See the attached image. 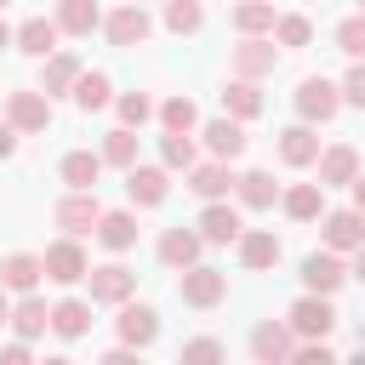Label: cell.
<instances>
[{
    "instance_id": "cell-1",
    "label": "cell",
    "mask_w": 365,
    "mask_h": 365,
    "mask_svg": "<svg viewBox=\"0 0 365 365\" xmlns=\"http://www.w3.org/2000/svg\"><path fill=\"white\" fill-rule=\"evenodd\" d=\"M297 114H302L308 125L336 120V114H342V86H336V80H325V74H308V80L297 86Z\"/></svg>"
},
{
    "instance_id": "cell-2",
    "label": "cell",
    "mask_w": 365,
    "mask_h": 365,
    "mask_svg": "<svg viewBox=\"0 0 365 365\" xmlns=\"http://www.w3.org/2000/svg\"><path fill=\"white\" fill-rule=\"evenodd\" d=\"M103 34H108V46L131 51V46H143V40L154 34V17L143 11V0H131V6H114V11L103 17Z\"/></svg>"
},
{
    "instance_id": "cell-3",
    "label": "cell",
    "mask_w": 365,
    "mask_h": 365,
    "mask_svg": "<svg viewBox=\"0 0 365 365\" xmlns=\"http://www.w3.org/2000/svg\"><path fill=\"white\" fill-rule=\"evenodd\" d=\"M57 228L63 234H97V217H103V205H97V188H68L63 200H57Z\"/></svg>"
},
{
    "instance_id": "cell-4",
    "label": "cell",
    "mask_w": 365,
    "mask_h": 365,
    "mask_svg": "<svg viewBox=\"0 0 365 365\" xmlns=\"http://www.w3.org/2000/svg\"><path fill=\"white\" fill-rule=\"evenodd\" d=\"M342 279H354V268L342 262V251H308L302 257V285L308 291H319V297H331V291H342Z\"/></svg>"
},
{
    "instance_id": "cell-5",
    "label": "cell",
    "mask_w": 365,
    "mask_h": 365,
    "mask_svg": "<svg viewBox=\"0 0 365 365\" xmlns=\"http://www.w3.org/2000/svg\"><path fill=\"white\" fill-rule=\"evenodd\" d=\"M177 297H182L188 308H217V302L228 297V274H217V268L194 262V268H182V279H177Z\"/></svg>"
},
{
    "instance_id": "cell-6",
    "label": "cell",
    "mask_w": 365,
    "mask_h": 365,
    "mask_svg": "<svg viewBox=\"0 0 365 365\" xmlns=\"http://www.w3.org/2000/svg\"><path fill=\"white\" fill-rule=\"evenodd\" d=\"M46 279L51 285H80L86 274H91V262H86V251H80V240L68 234V240H57V245H46Z\"/></svg>"
},
{
    "instance_id": "cell-7",
    "label": "cell",
    "mask_w": 365,
    "mask_h": 365,
    "mask_svg": "<svg viewBox=\"0 0 365 365\" xmlns=\"http://www.w3.org/2000/svg\"><path fill=\"white\" fill-rule=\"evenodd\" d=\"M285 319H291V331H297V336H331V331H336V308H331V297H319V291L297 297Z\"/></svg>"
},
{
    "instance_id": "cell-8",
    "label": "cell",
    "mask_w": 365,
    "mask_h": 365,
    "mask_svg": "<svg viewBox=\"0 0 365 365\" xmlns=\"http://www.w3.org/2000/svg\"><path fill=\"white\" fill-rule=\"evenodd\" d=\"M274 68H279V46H274V40L245 34V40L234 46V74H245V80H268Z\"/></svg>"
},
{
    "instance_id": "cell-9",
    "label": "cell",
    "mask_w": 365,
    "mask_h": 365,
    "mask_svg": "<svg viewBox=\"0 0 365 365\" xmlns=\"http://www.w3.org/2000/svg\"><path fill=\"white\" fill-rule=\"evenodd\" d=\"M319 234H325L331 251H359V245H365V211H359V205L325 211V217H319Z\"/></svg>"
},
{
    "instance_id": "cell-10",
    "label": "cell",
    "mask_w": 365,
    "mask_h": 365,
    "mask_svg": "<svg viewBox=\"0 0 365 365\" xmlns=\"http://www.w3.org/2000/svg\"><path fill=\"white\" fill-rule=\"evenodd\" d=\"M200 234H205V245H240L245 222H240V211H234L228 200H205V211H200Z\"/></svg>"
},
{
    "instance_id": "cell-11",
    "label": "cell",
    "mask_w": 365,
    "mask_h": 365,
    "mask_svg": "<svg viewBox=\"0 0 365 365\" xmlns=\"http://www.w3.org/2000/svg\"><path fill=\"white\" fill-rule=\"evenodd\" d=\"M86 279H91V302H108V308H120V302L137 291V274H131L125 262H103V268H91Z\"/></svg>"
},
{
    "instance_id": "cell-12",
    "label": "cell",
    "mask_w": 365,
    "mask_h": 365,
    "mask_svg": "<svg viewBox=\"0 0 365 365\" xmlns=\"http://www.w3.org/2000/svg\"><path fill=\"white\" fill-rule=\"evenodd\" d=\"M251 354H257L262 365L291 359V354H297V331H291V319H285V325H279V319H262V325L251 331Z\"/></svg>"
},
{
    "instance_id": "cell-13",
    "label": "cell",
    "mask_w": 365,
    "mask_h": 365,
    "mask_svg": "<svg viewBox=\"0 0 365 365\" xmlns=\"http://www.w3.org/2000/svg\"><path fill=\"white\" fill-rule=\"evenodd\" d=\"M6 120L17 131H46L51 125V97L46 91H11L6 97Z\"/></svg>"
},
{
    "instance_id": "cell-14",
    "label": "cell",
    "mask_w": 365,
    "mask_h": 365,
    "mask_svg": "<svg viewBox=\"0 0 365 365\" xmlns=\"http://www.w3.org/2000/svg\"><path fill=\"white\" fill-rule=\"evenodd\" d=\"M319 182L325 188H348L354 177H359V148H348V143H331V148H319Z\"/></svg>"
},
{
    "instance_id": "cell-15",
    "label": "cell",
    "mask_w": 365,
    "mask_h": 365,
    "mask_svg": "<svg viewBox=\"0 0 365 365\" xmlns=\"http://www.w3.org/2000/svg\"><path fill=\"white\" fill-rule=\"evenodd\" d=\"M200 245H205V234H200V228H165V234H160V262L182 274V268H194V262H200Z\"/></svg>"
},
{
    "instance_id": "cell-16",
    "label": "cell",
    "mask_w": 365,
    "mask_h": 365,
    "mask_svg": "<svg viewBox=\"0 0 365 365\" xmlns=\"http://www.w3.org/2000/svg\"><path fill=\"white\" fill-rule=\"evenodd\" d=\"M160 336V314L148 308V302H120V342H131V348H148Z\"/></svg>"
},
{
    "instance_id": "cell-17",
    "label": "cell",
    "mask_w": 365,
    "mask_h": 365,
    "mask_svg": "<svg viewBox=\"0 0 365 365\" xmlns=\"http://www.w3.org/2000/svg\"><path fill=\"white\" fill-rule=\"evenodd\" d=\"M80 74H86V68H80V57L57 46V51L46 57V68H40V91H46V97H63V91L74 97V80H80Z\"/></svg>"
},
{
    "instance_id": "cell-18",
    "label": "cell",
    "mask_w": 365,
    "mask_h": 365,
    "mask_svg": "<svg viewBox=\"0 0 365 365\" xmlns=\"http://www.w3.org/2000/svg\"><path fill=\"white\" fill-rule=\"evenodd\" d=\"M205 148L217 154V160H240L245 154V120H234V114H222V120H205Z\"/></svg>"
},
{
    "instance_id": "cell-19",
    "label": "cell",
    "mask_w": 365,
    "mask_h": 365,
    "mask_svg": "<svg viewBox=\"0 0 365 365\" xmlns=\"http://www.w3.org/2000/svg\"><path fill=\"white\" fill-rule=\"evenodd\" d=\"M57 40H63V23L57 17H29L23 29H17V51H29V57H51L57 51Z\"/></svg>"
},
{
    "instance_id": "cell-20",
    "label": "cell",
    "mask_w": 365,
    "mask_h": 365,
    "mask_svg": "<svg viewBox=\"0 0 365 365\" xmlns=\"http://www.w3.org/2000/svg\"><path fill=\"white\" fill-rule=\"evenodd\" d=\"M279 205L291 222H314V217H325V182H291L279 194Z\"/></svg>"
},
{
    "instance_id": "cell-21",
    "label": "cell",
    "mask_w": 365,
    "mask_h": 365,
    "mask_svg": "<svg viewBox=\"0 0 365 365\" xmlns=\"http://www.w3.org/2000/svg\"><path fill=\"white\" fill-rule=\"evenodd\" d=\"M240 262H245L251 274L274 268V262H279V234H274V228H245V234H240Z\"/></svg>"
},
{
    "instance_id": "cell-22",
    "label": "cell",
    "mask_w": 365,
    "mask_h": 365,
    "mask_svg": "<svg viewBox=\"0 0 365 365\" xmlns=\"http://www.w3.org/2000/svg\"><path fill=\"white\" fill-rule=\"evenodd\" d=\"M103 154H91V148H68L63 154V165H57V177L68 182V188H97V177H103Z\"/></svg>"
},
{
    "instance_id": "cell-23",
    "label": "cell",
    "mask_w": 365,
    "mask_h": 365,
    "mask_svg": "<svg viewBox=\"0 0 365 365\" xmlns=\"http://www.w3.org/2000/svg\"><path fill=\"white\" fill-rule=\"evenodd\" d=\"M188 188H194L200 200H222V194L234 188V171H228V160H205V165L194 160V165H188Z\"/></svg>"
},
{
    "instance_id": "cell-24",
    "label": "cell",
    "mask_w": 365,
    "mask_h": 365,
    "mask_svg": "<svg viewBox=\"0 0 365 365\" xmlns=\"http://www.w3.org/2000/svg\"><path fill=\"white\" fill-rule=\"evenodd\" d=\"M165 188H171L165 165H131V171H125V194H131L137 205H160Z\"/></svg>"
},
{
    "instance_id": "cell-25",
    "label": "cell",
    "mask_w": 365,
    "mask_h": 365,
    "mask_svg": "<svg viewBox=\"0 0 365 365\" xmlns=\"http://www.w3.org/2000/svg\"><path fill=\"white\" fill-rule=\"evenodd\" d=\"M40 274H46V262H40V257H29V251H11V257L0 262V285H6V291H17V297H29V291L40 285Z\"/></svg>"
},
{
    "instance_id": "cell-26",
    "label": "cell",
    "mask_w": 365,
    "mask_h": 365,
    "mask_svg": "<svg viewBox=\"0 0 365 365\" xmlns=\"http://www.w3.org/2000/svg\"><path fill=\"white\" fill-rule=\"evenodd\" d=\"M279 160H285V165H314V160H319V137H314L308 120L279 131Z\"/></svg>"
},
{
    "instance_id": "cell-27",
    "label": "cell",
    "mask_w": 365,
    "mask_h": 365,
    "mask_svg": "<svg viewBox=\"0 0 365 365\" xmlns=\"http://www.w3.org/2000/svg\"><path fill=\"white\" fill-rule=\"evenodd\" d=\"M234 194H240L245 211H268V205L279 200V182H274L268 171H240V177H234Z\"/></svg>"
},
{
    "instance_id": "cell-28",
    "label": "cell",
    "mask_w": 365,
    "mask_h": 365,
    "mask_svg": "<svg viewBox=\"0 0 365 365\" xmlns=\"http://www.w3.org/2000/svg\"><path fill=\"white\" fill-rule=\"evenodd\" d=\"M51 331H57L63 342H80V336L91 331V308H86L80 297H63V302H51Z\"/></svg>"
},
{
    "instance_id": "cell-29",
    "label": "cell",
    "mask_w": 365,
    "mask_h": 365,
    "mask_svg": "<svg viewBox=\"0 0 365 365\" xmlns=\"http://www.w3.org/2000/svg\"><path fill=\"white\" fill-rule=\"evenodd\" d=\"M222 108H228L234 120H257V114H262V91H257V80L234 74V80L222 86Z\"/></svg>"
},
{
    "instance_id": "cell-30",
    "label": "cell",
    "mask_w": 365,
    "mask_h": 365,
    "mask_svg": "<svg viewBox=\"0 0 365 365\" xmlns=\"http://www.w3.org/2000/svg\"><path fill=\"white\" fill-rule=\"evenodd\" d=\"M97 240H103L108 251H131V245H137V217H131V211H103V217H97Z\"/></svg>"
},
{
    "instance_id": "cell-31",
    "label": "cell",
    "mask_w": 365,
    "mask_h": 365,
    "mask_svg": "<svg viewBox=\"0 0 365 365\" xmlns=\"http://www.w3.org/2000/svg\"><path fill=\"white\" fill-rule=\"evenodd\" d=\"M11 331H17V336H29V342H34V336H46V331H51V308L29 291V297L11 308Z\"/></svg>"
},
{
    "instance_id": "cell-32",
    "label": "cell",
    "mask_w": 365,
    "mask_h": 365,
    "mask_svg": "<svg viewBox=\"0 0 365 365\" xmlns=\"http://www.w3.org/2000/svg\"><path fill=\"white\" fill-rule=\"evenodd\" d=\"M57 23H63V34H91V29H103V11H97V0H57Z\"/></svg>"
},
{
    "instance_id": "cell-33",
    "label": "cell",
    "mask_w": 365,
    "mask_h": 365,
    "mask_svg": "<svg viewBox=\"0 0 365 365\" xmlns=\"http://www.w3.org/2000/svg\"><path fill=\"white\" fill-rule=\"evenodd\" d=\"M274 23H279L274 17V0H240L234 6V29L240 34H274Z\"/></svg>"
},
{
    "instance_id": "cell-34",
    "label": "cell",
    "mask_w": 365,
    "mask_h": 365,
    "mask_svg": "<svg viewBox=\"0 0 365 365\" xmlns=\"http://www.w3.org/2000/svg\"><path fill=\"white\" fill-rule=\"evenodd\" d=\"M74 103H80L86 114L108 108V103H114V86H108V74H97V68H91V74H80V80H74Z\"/></svg>"
},
{
    "instance_id": "cell-35",
    "label": "cell",
    "mask_w": 365,
    "mask_h": 365,
    "mask_svg": "<svg viewBox=\"0 0 365 365\" xmlns=\"http://www.w3.org/2000/svg\"><path fill=\"white\" fill-rule=\"evenodd\" d=\"M103 160L120 165V171H131V165H137V125H114V131L103 137Z\"/></svg>"
},
{
    "instance_id": "cell-36",
    "label": "cell",
    "mask_w": 365,
    "mask_h": 365,
    "mask_svg": "<svg viewBox=\"0 0 365 365\" xmlns=\"http://www.w3.org/2000/svg\"><path fill=\"white\" fill-rule=\"evenodd\" d=\"M165 29L171 34H200L205 29V6L200 0H165Z\"/></svg>"
},
{
    "instance_id": "cell-37",
    "label": "cell",
    "mask_w": 365,
    "mask_h": 365,
    "mask_svg": "<svg viewBox=\"0 0 365 365\" xmlns=\"http://www.w3.org/2000/svg\"><path fill=\"white\" fill-rule=\"evenodd\" d=\"M160 125H165V131H194V125H200L194 97H182V91H177V97H165V103H160Z\"/></svg>"
},
{
    "instance_id": "cell-38",
    "label": "cell",
    "mask_w": 365,
    "mask_h": 365,
    "mask_svg": "<svg viewBox=\"0 0 365 365\" xmlns=\"http://www.w3.org/2000/svg\"><path fill=\"white\" fill-rule=\"evenodd\" d=\"M274 40H279V46H285V51H302V46H308V40H314V23H308V17H302V11H285V17H279V23H274Z\"/></svg>"
},
{
    "instance_id": "cell-39",
    "label": "cell",
    "mask_w": 365,
    "mask_h": 365,
    "mask_svg": "<svg viewBox=\"0 0 365 365\" xmlns=\"http://www.w3.org/2000/svg\"><path fill=\"white\" fill-rule=\"evenodd\" d=\"M160 160H165V171H188L194 165V137L188 131H165L160 137Z\"/></svg>"
},
{
    "instance_id": "cell-40",
    "label": "cell",
    "mask_w": 365,
    "mask_h": 365,
    "mask_svg": "<svg viewBox=\"0 0 365 365\" xmlns=\"http://www.w3.org/2000/svg\"><path fill=\"white\" fill-rule=\"evenodd\" d=\"M336 46H342L348 57H365V11H354V17L336 23Z\"/></svg>"
},
{
    "instance_id": "cell-41",
    "label": "cell",
    "mask_w": 365,
    "mask_h": 365,
    "mask_svg": "<svg viewBox=\"0 0 365 365\" xmlns=\"http://www.w3.org/2000/svg\"><path fill=\"white\" fill-rule=\"evenodd\" d=\"M114 108H120V125H148V114H154V103H148L143 91H125V97H114Z\"/></svg>"
},
{
    "instance_id": "cell-42",
    "label": "cell",
    "mask_w": 365,
    "mask_h": 365,
    "mask_svg": "<svg viewBox=\"0 0 365 365\" xmlns=\"http://www.w3.org/2000/svg\"><path fill=\"white\" fill-rule=\"evenodd\" d=\"M342 103L365 108V57H354V68H348V80H342Z\"/></svg>"
},
{
    "instance_id": "cell-43",
    "label": "cell",
    "mask_w": 365,
    "mask_h": 365,
    "mask_svg": "<svg viewBox=\"0 0 365 365\" xmlns=\"http://www.w3.org/2000/svg\"><path fill=\"white\" fill-rule=\"evenodd\" d=\"M182 359H222V342L217 336H194V342H182Z\"/></svg>"
},
{
    "instance_id": "cell-44",
    "label": "cell",
    "mask_w": 365,
    "mask_h": 365,
    "mask_svg": "<svg viewBox=\"0 0 365 365\" xmlns=\"http://www.w3.org/2000/svg\"><path fill=\"white\" fill-rule=\"evenodd\" d=\"M0 365H29V336L6 342V348H0Z\"/></svg>"
},
{
    "instance_id": "cell-45",
    "label": "cell",
    "mask_w": 365,
    "mask_h": 365,
    "mask_svg": "<svg viewBox=\"0 0 365 365\" xmlns=\"http://www.w3.org/2000/svg\"><path fill=\"white\" fill-rule=\"evenodd\" d=\"M11 154H17V125L0 120V160H11Z\"/></svg>"
},
{
    "instance_id": "cell-46",
    "label": "cell",
    "mask_w": 365,
    "mask_h": 365,
    "mask_svg": "<svg viewBox=\"0 0 365 365\" xmlns=\"http://www.w3.org/2000/svg\"><path fill=\"white\" fill-rule=\"evenodd\" d=\"M348 188H354V205H359V211H365V171H359V177H354V182H348Z\"/></svg>"
},
{
    "instance_id": "cell-47",
    "label": "cell",
    "mask_w": 365,
    "mask_h": 365,
    "mask_svg": "<svg viewBox=\"0 0 365 365\" xmlns=\"http://www.w3.org/2000/svg\"><path fill=\"white\" fill-rule=\"evenodd\" d=\"M6 46H17V29H6V17H0V51Z\"/></svg>"
},
{
    "instance_id": "cell-48",
    "label": "cell",
    "mask_w": 365,
    "mask_h": 365,
    "mask_svg": "<svg viewBox=\"0 0 365 365\" xmlns=\"http://www.w3.org/2000/svg\"><path fill=\"white\" fill-rule=\"evenodd\" d=\"M0 325H11V297H6V285H0Z\"/></svg>"
},
{
    "instance_id": "cell-49",
    "label": "cell",
    "mask_w": 365,
    "mask_h": 365,
    "mask_svg": "<svg viewBox=\"0 0 365 365\" xmlns=\"http://www.w3.org/2000/svg\"><path fill=\"white\" fill-rule=\"evenodd\" d=\"M354 279H365V245L354 251Z\"/></svg>"
},
{
    "instance_id": "cell-50",
    "label": "cell",
    "mask_w": 365,
    "mask_h": 365,
    "mask_svg": "<svg viewBox=\"0 0 365 365\" xmlns=\"http://www.w3.org/2000/svg\"><path fill=\"white\" fill-rule=\"evenodd\" d=\"M359 354H365V319H359Z\"/></svg>"
},
{
    "instance_id": "cell-51",
    "label": "cell",
    "mask_w": 365,
    "mask_h": 365,
    "mask_svg": "<svg viewBox=\"0 0 365 365\" xmlns=\"http://www.w3.org/2000/svg\"><path fill=\"white\" fill-rule=\"evenodd\" d=\"M6 6H11V0H0V11H6Z\"/></svg>"
},
{
    "instance_id": "cell-52",
    "label": "cell",
    "mask_w": 365,
    "mask_h": 365,
    "mask_svg": "<svg viewBox=\"0 0 365 365\" xmlns=\"http://www.w3.org/2000/svg\"><path fill=\"white\" fill-rule=\"evenodd\" d=\"M359 11H365V0H359Z\"/></svg>"
}]
</instances>
